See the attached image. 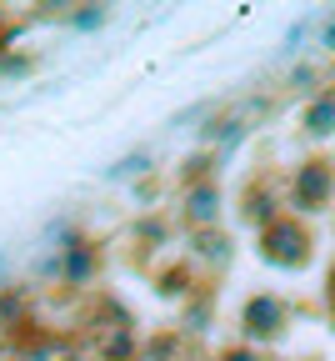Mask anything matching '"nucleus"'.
Listing matches in <instances>:
<instances>
[{
  "label": "nucleus",
  "mask_w": 335,
  "mask_h": 361,
  "mask_svg": "<svg viewBox=\"0 0 335 361\" xmlns=\"http://www.w3.org/2000/svg\"><path fill=\"white\" fill-rule=\"evenodd\" d=\"M305 361H320V356H305Z\"/></svg>",
  "instance_id": "5701e85b"
},
{
  "label": "nucleus",
  "mask_w": 335,
  "mask_h": 361,
  "mask_svg": "<svg viewBox=\"0 0 335 361\" xmlns=\"http://www.w3.org/2000/svg\"><path fill=\"white\" fill-rule=\"evenodd\" d=\"M11 361H20V356H11Z\"/></svg>",
  "instance_id": "b1692460"
},
{
  "label": "nucleus",
  "mask_w": 335,
  "mask_h": 361,
  "mask_svg": "<svg viewBox=\"0 0 335 361\" xmlns=\"http://www.w3.org/2000/svg\"><path fill=\"white\" fill-rule=\"evenodd\" d=\"M325 45H330V51H335V25H325Z\"/></svg>",
  "instance_id": "4be33fe9"
},
{
  "label": "nucleus",
  "mask_w": 335,
  "mask_h": 361,
  "mask_svg": "<svg viewBox=\"0 0 335 361\" xmlns=\"http://www.w3.org/2000/svg\"><path fill=\"white\" fill-rule=\"evenodd\" d=\"M56 361H95V356H90V346H70V351H61Z\"/></svg>",
  "instance_id": "6ab92c4d"
},
{
  "label": "nucleus",
  "mask_w": 335,
  "mask_h": 361,
  "mask_svg": "<svg viewBox=\"0 0 335 361\" xmlns=\"http://www.w3.org/2000/svg\"><path fill=\"white\" fill-rule=\"evenodd\" d=\"M151 166V151H140V156H125V161H115L110 171H106V180H125V171H146Z\"/></svg>",
  "instance_id": "a211bd4d"
},
{
  "label": "nucleus",
  "mask_w": 335,
  "mask_h": 361,
  "mask_svg": "<svg viewBox=\"0 0 335 361\" xmlns=\"http://www.w3.org/2000/svg\"><path fill=\"white\" fill-rule=\"evenodd\" d=\"M110 331H135V311H130L120 296H110V291L85 296V306H80V336L101 341V336H110Z\"/></svg>",
  "instance_id": "0eeeda50"
},
{
  "label": "nucleus",
  "mask_w": 335,
  "mask_h": 361,
  "mask_svg": "<svg viewBox=\"0 0 335 361\" xmlns=\"http://www.w3.org/2000/svg\"><path fill=\"white\" fill-rule=\"evenodd\" d=\"M170 236H175V226H170L165 216H156V211H151V216H135V221H130V266H140V271L151 276V271H156L151 256L165 251Z\"/></svg>",
  "instance_id": "9d476101"
},
{
  "label": "nucleus",
  "mask_w": 335,
  "mask_h": 361,
  "mask_svg": "<svg viewBox=\"0 0 335 361\" xmlns=\"http://www.w3.org/2000/svg\"><path fill=\"white\" fill-rule=\"evenodd\" d=\"M235 211H241V221L251 226L255 236L265 231V226H275V221L285 216V186H280V176H275L270 166H255V171L241 180Z\"/></svg>",
  "instance_id": "20e7f679"
},
{
  "label": "nucleus",
  "mask_w": 335,
  "mask_h": 361,
  "mask_svg": "<svg viewBox=\"0 0 335 361\" xmlns=\"http://www.w3.org/2000/svg\"><path fill=\"white\" fill-rule=\"evenodd\" d=\"M106 236H80V241H70L65 251H56L51 256V266H45V276H51L61 291H65V301L70 296H80V291H90L95 281H101V271H106Z\"/></svg>",
  "instance_id": "f03ea898"
},
{
  "label": "nucleus",
  "mask_w": 335,
  "mask_h": 361,
  "mask_svg": "<svg viewBox=\"0 0 335 361\" xmlns=\"http://www.w3.org/2000/svg\"><path fill=\"white\" fill-rule=\"evenodd\" d=\"M30 322V291L20 281H0V336H11Z\"/></svg>",
  "instance_id": "4468645a"
},
{
  "label": "nucleus",
  "mask_w": 335,
  "mask_h": 361,
  "mask_svg": "<svg viewBox=\"0 0 335 361\" xmlns=\"http://www.w3.org/2000/svg\"><path fill=\"white\" fill-rule=\"evenodd\" d=\"M220 151L215 146H201V151H190L180 166H175V196L190 191V186H206V180H220Z\"/></svg>",
  "instance_id": "ddd939ff"
},
{
  "label": "nucleus",
  "mask_w": 335,
  "mask_h": 361,
  "mask_svg": "<svg viewBox=\"0 0 335 361\" xmlns=\"http://www.w3.org/2000/svg\"><path fill=\"white\" fill-rule=\"evenodd\" d=\"M6 30H11V11H6V6H0V35H6Z\"/></svg>",
  "instance_id": "412c9836"
},
{
  "label": "nucleus",
  "mask_w": 335,
  "mask_h": 361,
  "mask_svg": "<svg viewBox=\"0 0 335 361\" xmlns=\"http://www.w3.org/2000/svg\"><path fill=\"white\" fill-rule=\"evenodd\" d=\"M95 361H146V336H135V331H110L90 346Z\"/></svg>",
  "instance_id": "2eb2a0df"
},
{
  "label": "nucleus",
  "mask_w": 335,
  "mask_h": 361,
  "mask_svg": "<svg viewBox=\"0 0 335 361\" xmlns=\"http://www.w3.org/2000/svg\"><path fill=\"white\" fill-rule=\"evenodd\" d=\"M291 331V301L280 291H251L241 301V341L251 346H275Z\"/></svg>",
  "instance_id": "39448f33"
},
{
  "label": "nucleus",
  "mask_w": 335,
  "mask_h": 361,
  "mask_svg": "<svg viewBox=\"0 0 335 361\" xmlns=\"http://www.w3.org/2000/svg\"><path fill=\"white\" fill-rule=\"evenodd\" d=\"M220 206H225V191L220 180H206V186H190L175 196V226L185 236L196 231H210V226H220Z\"/></svg>",
  "instance_id": "423d86ee"
},
{
  "label": "nucleus",
  "mask_w": 335,
  "mask_h": 361,
  "mask_svg": "<svg viewBox=\"0 0 335 361\" xmlns=\"http://www.w3.org/2000/svg\"><path fill=\"white\" fill-rule=\"evenodd\" d=\"M210 322H215V281L206 276V281H201V291L180 306V331L201 341V336L210 331Z\"/></svg>",
  "instance_id": "f8f14e48"
},
{
  "label": "nucleus",
  "mask_w": 335,
  "mask_h": 361,
  "mask_svg": "<svg viewBox=\"0 0 335 361\" xmlns=\"http://www.w3.org/2000/svg\"><path fill=\"white\" fill-rule=\"evenodd\" d=\"M301 135H305V141H330V135H335V85L315 90V96L305 101V111H301Z\"/></svg>",
  "instance_id": "9b49d317"
},
{
  "label": "nucleus",
  "mask_w": 335,
  "mask_h": 361,
  "mask_svg": "<svg viewBox=\"0 0 335 361\" xmlns=\"http://www.w3.org/2000/svg\"><path fill=\"white\" fill-rule=\"evenodd\" d=\"M201 281H206V276H201V266L190 261V256H170L165 266L151 271V291H156L160 301H175V306H185L190 296H196Z\"/></svg>",
  "instance_id": "1a4fd4ad"
},
{
  "label": "nucleus",
  "mask_w": 335,
  "mask_h": 361,
  "mask_svg": "<svg viewBox=\"0 0 335 361\" xmlns=\"http://www.w3.org/2000/svg\"><path fill=\"white\" fill-rule=\"evenodd\" d=\"M210 361H275L270 356V346H251V341H230V346H220Z\"/></svg>",
  "instance_id": "dca6fc26"
},
{
  "label": "nucleus",
  "mask_w": 335,
  "mask_h": 361,
  "mask_svg": "<svg viewBox=\"0 0 335 361\" xmlns=\"http://www.w3.org/2000/svg\"><path fill=\"white\" fill-rule=\"evenodd\" d=\"M106 6H80V11H70V25H80V30H90V25H106Z\"/></svg>",
  "instance_id": "f3484780"
},
{
  "label": "nucleus",
  "mask_w": 335,
  "mask_h": 361,
  "mask_svg": "<svg viewBox=\"0 0 335 361\" xmlns=\"http://www.w3.org/2000/svg\"><path fill=\"white\" fill-rule=\"evenodd\" d=\"M185 256L201 266V276L220 281L230 261H235V236L225 231V226H210V231H196V236H185Z\"/></svg>",
  "instance_id": "6e6552de"
},
{
  "label": "nucleus",
  "mask_w": 335,
  "mask_h": 361,
  "mask_svg": "<svg viewBox=\"0 0 335 361\" xmlns=\"http://www.w3.org/2000/svg\"><path fill=\"white\" fill-rule=\"evenodd\" d=\"M255 251L265 266L275 271H305L315 261V231H310V221L296 216V211H285L275 226H265V231L255 236Z\"/></svg>",
  "instance_id": "f257e3e1"
},
{
  "label": "nucleus",
  "mask_w": 335,
  "mask_h": 361,
  "mask_svg": "<svg viewBox=\"0 0 335 361\" xmlns=\"http://www.w3.org/2000/svg\"><path fill=\"white\" fill-rule=\"evenodd\" d=\"M285 201L296 216H320L335 201V156L310 151L305 161H296V171L285 176Z\"/></svg>",
  "instance_id": "7ed1b4c3"
},
{
  "label": "nucleus",
  "mask_w": 335,
  "mask_h": 361,
  "mask_svg": "<svg viewBox=\"0 0 335 361\" xmlns=\"http://www.w3.org/2000/svg\"><path fill=\"white\" fill-rule=\"evenodd\" d=\"M325 301H330V316H335V261H330V271H325Z\"/></svg>",
  "instance_id": "aec40b11"
}]
</instances>
